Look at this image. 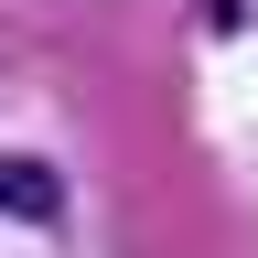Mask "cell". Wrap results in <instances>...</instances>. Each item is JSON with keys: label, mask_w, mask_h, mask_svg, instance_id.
Segmentation results:
<instances>
[{"label": "cell", "mask_w": 258, "mask_h": 258, "mask_svg": "<svg viewBox=\"0 0 258 258\" xmlns=\"http://www.w3.org/2000/svg\"><path fill=\"white\" fill-rule=\"evenodd\" d=\"M64 205V183L43 172V161H22V151H0V215H22V226H43Z\"/></svg>", "instance_id": "1"}]
</instances>
